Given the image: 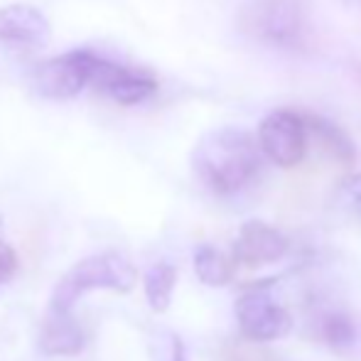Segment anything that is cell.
Returning <instances> with one entry per match:
<instances>
[{
	"mask_svg": "<svg viewBox=\"0 0 361 361\" xmlns=\"http://www.w3.org/2000/svg\"><path fill=\"white\" fill-rule=\"evenodd\" d=\"M0 39L39 49L52 39V25L47 15L35 5L15 3L0 8Z\"/></svg>",
	"mask_w": 361,
	"mask_h": 361,
	"instance_id": "obj_9",
	"label": "cell"
},
{
	"mask_svg": "<svg viewBox=\"0 0 361 361\" xmlns=\"http://www.w3.org/2000/svg\"><path fill=\"white\" fill-rule=\"evenodd\" d=\"M342 192H344V197H347V200L352 202V204L361 212V175L349 177V180L344 182Z\"/></svg>",
	"mask_w": 361,
	"mask_h": 361,
	"instance_id": "obj_16",
	"label": "cell"
},
{
	"mask_svg": "<svg viewBox=\"0 0 361 361\" xmlns=\"http://www.w3.org/2000/svg\"><path fill=\"white\" fill-rule=\"evenodd\" d=\"M135 281H138V273L126 256L116 251L96 253V256L79 261L59 278L52 293V310L54 312H72L74 302L81 295L91 293V290L128 293L133 290Z\"/></svg>",
	"mask_w": 361,
	"mask_h": 361,
	"instance_id": "obj_3",
	"label": "cell"
},
{
	"mask_svg": "<svg viewBox=\"0 0 361 361\" xmlns=\"http://www.w3.org/2000/svg\"><path fill=\"white\" fill-rule=\"evenodd\" d=\"M288 248L290 241L286 233L261 219H251L238 228V236L231 248V261L233 266L256 271V268L278 263L288 253Z\"/></svg>",
	"mask_w": 361,
	"mask_h": 361,
	"instance_id": "obj_8",
	"label": "cell"
},
{
	"mask_svg": "<svg viewBox=\"0 0 361 361\" xmlns=\"http://www.w3.org/2000/svg\"><path fill=\"white\" fill-rule=\"evenodd\" d=\"M86 334L72 312H49L39 332V349L47 357H74L84 349Z\"/></svg>",
	"mask_w": 361,
	"mask_h": 361,
	"instance_id": "obj_10",
	"label": "cell"
},
{
	"mask_svg": "<svg viewBox=\"0 0 361 361\" xmlns=\"http://www.w3.org/2000/svg\"><path fill=\"white\" fill-rule=\"evenodd\" d=\"M89 86H96L99 91H104L106 96H111L123 106L143 104L157 91V81L150 72L128 67V64H118L114 59L99 57V54H96L94 67H91Z\"/></svg>",
	"mask_w": 361,
	"mask_h": 361,
	"instance_id": "obj_7",
	"label": "cell"
},
{
	"mask_svg": "<svg viewBox=\"0 0 361 361\" xmlns=\"http://www.w3.org/2000/svg\"><path fill=\"white\" fill-rule=\"evenodd\" d=\"M15 271H18V256L8 243L0 241V286L8 283L15 276Z\"/></svg>",
	"mask_w": 361,
	"mask_h": 361,
	"instance_id": "obj_15",
	"label": "cell"
},
{
	"mask_svg": "<svg viewBox=\"0 0 361 361\" xmlns=\"http://www.w3.org/2000/svg\"><path fill=\"white\" fill-rule=\"evenodd\" d=\"M305 123H307V135H314L337 160L347 162V165L354 162L357 150H354V143L342 128H337L332 121L319 118V116H305Z\"/></svg>",
	"mask_w": 361,
	"mask_h": 361,
	"instance_id": "obj_13",
	"label": "cell"
},
{
	"mask_svg": "<svg viewBox=\"0 0 361 361\" xmlns=\"http://www.w3.org/2000/svg\"><path fill=\"white\" fill-rule=\"evenodd\" d=\"M271 286L273 283H261V286L246 288L236 298L233 312H236L238 329L248 342H276L286 337L293 327L290 312L273 298Z\"/></svg>",
	"mask_w": 361,
	"mask_h": 361,
	"instance_id": "obj_4",
	"label": "cell"
},
{
	"mask_svg": "<svg viewBox=\"0 0 361 361\" xmlns=\"http://www.w3.org/2000/svg\"><path fill=\"white\" fill-rule=\"evenodd\" d=\"M238 30L263 47L300 52L310 32V5L307 0H246L238 10Z\"/></svg>",
	"mask_w": 361,
	"mask_h": 361,
	"instance_id": "obj_2",
	"label": "cell"
},
{
	"mask_svg": "<svg viewBox=\"0 0 361 361\" xmlns=\"http://www.w3.org/2000/svg\"><path fill=\"white\" fill-rule=\"evenodd\" d=\"M233 261L231 256H226L224 251H219L216 246H200L195 251V273L204 286L212 288H221L228 286L233 278Z\"/></svg>",
	"mask_w": 361,
	"mask_h": 361,
	"instance_id": "obj_11",
	"label": "cell"
},
{
	"mask_svg": "<svg viewBox=\"0 0 361 361\" xmlns=\"http://www.w3.org/2000/svg\"><path fill=\"white\" fill-rule=\"evenodd\" d=\"M263 165L256 135L241 126H221L200 138L192 150V167L207 190L231 197L246 190Z\"/></svg>",
	"mask_w": 361,
	"mask_h": 361,
	"instance_id": "obj_1",
	"label": "cell"
},
{
	"mask_svg": "<svg viewBox=\"0 0 361 361\" xmlns=\"http://www.w3.org/2000/svg\"><path fill=\"white\" fill-rule=\"evenodd\" d=\"M94 59L96 54L89 49H72L62 57L47 59L35 69V86L49 99H74L76 94H81V89L89 86Z\"/></svg>",
	"mask_w": 361,
	"mask_h": 361,
	"instance_id": "obj_6",
	"label": "cell"
},
{
	"mask_svg": "<svg viewBox=\"0 0 361 361\" xmlns=\"http://www.w3.org/2000/svg\"><path fill=\"white\" fill-rule=\"evenodd\" d=\"M177 286V268L172 263H155L145 271L143 278V288H145V298L155 312H165L170 307L172 293Z\"/></svg>",
	"mask_w": 361,
	"mask_h": 361,
	"instance_id": "obj_12",
	"label": "cell"
},
{
	"mask_svg": "<svg viewBox=\"0 0 361 361\" xmlns=\"http://www.w3.org/2000/svg\"><path fill=\"white\" fill-rule=\"evenodd\" d=\"M167 361H187L185 344H182V339L175 337V334H170V349H167Z\"/></svg>",
	"mask_w": 361,
	"mask_h": 361,
	"instance_id": "obj_17",
	"label": "cell"
},
{
	"mask_svg": "<svg viewBox=\"0 0 361 361\" xmlns=\"http://www.w3.org/2000/svg\"><path fill=\"white\" fill-rule=\"evenodd\" d=\"M319 337H322L329 347L347 349L357 342V327H354L349 314L327 312L322 319H319Z\"/></svg>",
	"mask_w": 361,
	"mask_h": 361,
	"instance_id": "obj_14",
	"label": "cell"
},
{
	"mask_svg": "<svg viewBox=\"0 0 361 361\" xmlns=\"http://www.w3.org/2000/svg\"><path fill=\"white\" fill-rule=\"evenodd\" d=\"M0 221H3V219H0Z\"/></svg>",
	"mask_w": 361,
	"mask_h": 361,
	"instance_id": "obj_18",
	"label": "cell"
},
{
	"mask_svg": "<svg viewBox=\"0 0 361 361\" xmlns=\"http://www.w3.org/2000/svg\"><path fill=\"white\" fill-rule=\"evenodd\" d=\"M256 143L261 155L268 157L278 167H298L307 155L310 135L307 123L300 111L273 109L258 123Z\"/></svg>",
	"mask_w": 361,
	"mask_h": 361,
	"instance_id": "obj_5",
	"label": "cell"
}]
</instances>
